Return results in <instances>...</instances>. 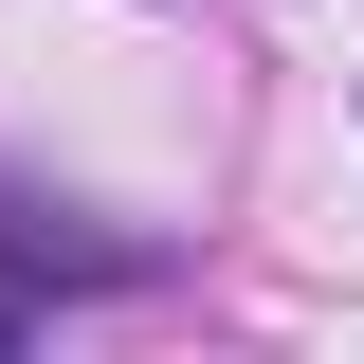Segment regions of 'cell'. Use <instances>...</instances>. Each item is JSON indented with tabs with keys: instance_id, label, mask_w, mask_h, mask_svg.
I'll return each instance as SVG.
<instances>
[{
	"instance_id": "cell-1",
	"label": "cell",
	"mask_w": 364,
	"mask_h": 364,
	"mask_svg": "<svg viewBox=\"0 0 364 364\" xmlns=\"http://www.w3.org/2000/svg\"><path fill=\"white\" fill-rule=\"evenodd\" d=\"M0 255H18V273H55V291H128V273H146V237H73L37 182H0Z\"/></svg>"
}]
</instances>
